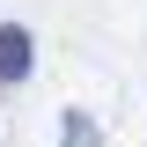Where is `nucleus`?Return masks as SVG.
Instances as JSON below:
<instances>
[{"mask_svg":"<svg viewBox=\"0 0 147 147\" xmlns=\"http://www.w3.org/2000/svg\"><path fill=\"white\" fill-rule=\"evenodd\" d=\"M30 59H37L30 30H22V22H0V81H22V74H30Z\"/></svg>","mask_w":147,"mask_h":147,"instance_id":"nucleus-1","label":"nucleus"},{"mask_svg":"<svg viewBox=\"0 0 147 147\" xmlns=\"http://www.w3.org/2000/svg\"><path fill=\"white\" fill-rule=\"evenodd\" d=\"M59 147H103V132H96L88 110H66V118H59Z\"/></svg>","mask_w":147,"mask_h":147,"instance_id":"nucleus-2","label":"nucleus"}]
</instances>
